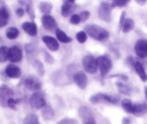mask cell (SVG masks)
I'll return each instance as SVG.
<instances>
[{
    "label": "cell",
    "instance_id": "1",
    "mask_svg": "<svg viewBox=\"0 0 147 124\" xmlns=\"http://www.w3.org/2000/svg\"><path fill=\"white\" fill-rule=\"evenodd\" d=\"M84 32L94 40L105 41L109 38V32L102 27L95 24H89L84 26Z\"/></svg>",
    "mask_w": 147,
    "mask_h": 124
},
{
    "label": "cell",
    "instance_id": "2",
    "mask_svg": "<svg viewBox=\"0 0 147 124\" xmlns=\"http://www.w3.org/2000/svg\"><path fill=\"white\" fill-rule=\"evenodd\" d=\"M97 68L100 69V75L104 77L110 72L113 67V61L107 54L102 55L96 59Z\"/></svg>",
    "mask_w": 147,
    "mask_h": 124
},
{
    "label": "cell",
    "instance_id": "3",
    "mask_svg": "<svg viewBox=\"0 0 147 124\" xmlns=\"http://www.w3.org/2000/svg\"><path fill=\"white\" fill-rule=\"evenodd\" d=\"M30 104L32 109L39 110L44 108L46 105L44 94L41 92H34L30 97Z\"/></svg>",
    "mask_w": 147,
    "mask_h": 124
},
{
    "label": "cell",
    "instance_id": "4",
    "mask_svg": "<svg viewBox=\"0 0 147 124\" xmlns=\"http://www.w3.org/2000/svg\"><path fill=\"white\" fill-rule=\"evenodd\" d=\"M112 9L113 8L111 7V3H109L107 2H101L98 10V15L100 19L105 22H111V20H112V16H111Z\"/></svg>",
    "mask_w": 147,
    "mask_h": 124
},
{
    "label": "cell",
    "instance_id": "5",
    "mask_svg": "<svg viewBox=\"0 0 147 124\" xmlns=\"http://www.w3.org/2000/svg\"><path fill=\"white\" fill-rule=\"evenodd\" d=\"M78 113L82 121L83 124H97L92 111L87 106L82 105L80 107L78 110Z\"/></svg>",
    "mask_w": 147,
    "mask_h": 124
},
{
    "label": "cell",
    "instance_id": "6",
    "mask_svg": "<svg viewBox=\"0 0 147 124\" xmlns=\"http://www.w3.org/2000/svg\"><path fill=\"white\" fill-rule=\"evenodd\" d=\"M82 65L84 70L89 74H95L97 71L96 59L92 55H86L82 59Z\"/></svg>",
    "mask_w": 147,
    "mask_h": 124
},
{
    "label": "cell",
    "instance_id": "7",
    "mask_svg": "<svg viewBox=\"0 0 147 124\" xmlns=\"http://www.w3.org/2000/svg\"><path fill=\"white\" fill-rule=\"evenodd\" d=\"M13 95V91L8 86L5 84L0 86V105L2 106H7L8 100L12 98Z\"/></svg>",
    "mask_w": 147,
    "mask_h": 124
},
{
    "label": "cell",
    "instance_id": "8",
    "mask_svg": "<svg viewBox=\"0 0 147 124\" xmlns=\"http://www.w3.org/2000/svg\"><path fill=\"white\" fill-rule=\"evenodd\" d=\"M77 9L74 0H65L61 8V13L64 18L70 16Z\"/></svg>",
    "mask_w": 147,
    "mask_h": 124
},
{
    "label": "cell",
    "instance_id": "9",
    "mask_svg": "<svg viewBox=\"0 0 147 124\" xmlns=\"http://www.w3.org/2000/svg\"><path fill=\"white\" fill-rule=\"evenodd\" d=\"M24 85L28 90L32 91H38L41 89L42 83L35 76H29L24 80Z\"/></svg>",
    "mask_w": 147,
    "mask_h": 124
},
{
    "label": "cell",
    "instance_id": "10",
    "mask_svg": "<svg viewBox=\"0 0 147 124\" xmlns=\"http://www.w3.org/2000/svg\"><path fill=\"white\" fill-rule=\"evenodd\" d=\"M41 22L43 26L44 27L45 29L47 30L51 31V32H56V30L58 29L57 27V22H56V20L49 15H44L41 18Z\"/></svg>",
    "mask_w": 147,
    "mask_h": 124
},
{
    "label": "cell",
    "instance_id": "11",
    "mask_svg": "<svg viewBox=\"0 0 147 124\" xmlns=\"http://www.w3.org/2000/svg\"><path fill=\"white\" fill-rule=\"evenodd\" d=\"M135 52L137 56L141 59L147 57V40L145 39H139L134 46Z\"/></svg>",
    "mask_w": 147,
    "mask_h": 124
},
{
    "label": "cell",
    "instance_id": "12",
    "mask_svg": "<svg viewBox=\"0 0 147 124\" xmlns=\"http://www.w3.org/2000/svg\"><path fill=\"white\" fill-rule=\"evenodd\" d=\"M73 80L77 85L82 90H85L88 84L87 75L82 71H77L73 75Z\"/></svg>",
    "mask_w": 147,
    "mask_h": 124
},
{
    "label": "cell",
    "instance_id": "13",
    "mask_svg": "<svg viewBox=\"0 0 147 124\" xmlns=\"http://www.w3.org/2000/svg\"><path fill=\"white\" fill-rule=\"evenodd\" d=\"M22 59V51L18 46H12L9 49L8 59L12 63H18Z\"/></svg>",
    "mask_w": 147,
    "mask_h": 124
},
{
    "label": "cell",
    "instance_id": "14",
    "mask_svg": "<svg viewBox=\"0 0 147 124\" xmlns=\"http://www.w3.org/2000/svg\"><path fill=\"white\" fill-rule=\"evenodd\" d=\"M21 69L15 64H10L7 66L5 69V74L11 79H18L21 76Z\"/></svg>",
    "mask_w": 147,
    "mask_h": 124
},
{
    "label": "cell",
    "instance_id": "15",
    "mask_svg": "<svg viewBox=\"0 0 147 124\" xmlns=\"http://www.w3.org/2000/svg\"><path fill=\"white\" fill-rule=\"evenodd\" d=\"M43 43L46 44L48 49L51 51H56L59 49V44L56 39L51 36H45L42 38Z\"/></svg>",
    "mask_w": 147,
    "mask_h": 124
},
{
    "label": "cell",
    "instance_id": "16",
    "mask_svg": "<svg viewBox=\"0 0 147 124\" xmlns=\"http://www.w3.org/2000/svg\"><path fill=\"white\" fill-rule=\"evenodd\" d=\"M22 28L25 33L30 36L34 37L38 34V28L35 22H25L22 25Z\"/></svg>",
    "mask_w": 147,
    "mask_h": 124
},
{
    "label": "cell",
    "instance_id": "17",
    "mask_svg": "<svg viewBox=\"0 0 147 124\" xmlns=\"http://www.w3.org/2000/svg\"><path fill=\"white\" fill-rule=\"evenodd\" d=\"M131 113L134 115H144L147 113V103L146 102H136L133 104V108Z\"/></svg>",
    "mask_w": 147,
    "mask_h": 124
},
{
    "label": "cell",
    "instance_id": "18",
    "mask_svg": "<svg viewBox=\"0 0 147 124\" xmlns=\"http://www.w3.org/2000/svg\"><path fill=\"white\" fill-rule=\"evenodd\" d=\"M9 20V13L5 7H0V28H4L8 24Z\"/></svg>",
    "mask_w": 147,
    "mask_h": 124
},
{
    "label": "cell",
    "instance_id": "19",
    "mask_svg": "<svg viewBox=\"0 0 147 124\" xmlns=\"http://www.w3.org/2000/svg\"><path fill=\"white\" fill-rule=\"evenodd\" d=\"M134 69H135L136 72L138 74V77H140L141 81H142L143 82H147V74L146 73L145 70H144V67H143V65L140 63V62H136L135 65H134Z\"/></svg>",
    "mask_w": 147,
    "mask_h": 124
},
{
    "label": "cell",
    "instance_id": "20",
    "mask_svg": "<svg viewBox=\"0 0 147 124\" xmlns=\"http://www.w3.org/2000/svg\"><path fill=\"white\" fill-rule=\"evenodd\" d=\"M41 115L43 119L49 121L54 117L55 112L51 107L49 106V105H46L44 108H42Z\"/></svg>",
    "mask_w": 147,
    "mask_h": 124
},
{
    "label": "cell",
    "instance_id": "21",
    "mask_svg": "<svg viewBox=\"0 0 147 124\" xmlns=\"http://www.w3.org/2000/svg\"><path fill=\"white\" fill-rule=\"evenodd\" d=\"M56 36L58 40L61 42V43H69L72 41L71 38L68 36L63 30H61V29H59V28L56 30Z\"/></svg>",
    "mask_w": 147,
    "mask_h": 124
},
{
    "label": "cell",
    "instance_id": "22",
    "mask_svg": "<svg viewBox=\"0 0 147 124\" xmlns=\"http://www.w3.org/2000/svg\"><path fill=\"white\" fill-rule=\"evenodd\" d=\"M115 85L117 86L119 92H121L123 95H130L131 94V88L127 84H125L121 82H116Z\"/></svg>",
    "mask_w": 147,
    "mask_h": 124
},
{
    "label": "cell",
    "instance_id": "23",
    "mask_svg": "<svg viewBox=\"0 0 147 124\" xmlns=\"http://www.w3.org/2000/svg\"><path fill=\"white\" fill-rule=\"evenodd\" d=\"M135 27V22L133 19L131 18H126L124 21V23L123 25L122 30L124 33H127L130 31L132 30Z\"/></svg>",
    "mask_w": 147,
    "mask_h": 124
},
{
    "label": "cell",
    "instance_id": "24",
    "mask_svg": "<svg viewBox=\"0 0 147 124\" xmlns=\"http://www.w3.org/2000/svg\"><path fill=\"white\" fill-rule=\"evenodd\" d=\"M23 124H40L38 117L35 113H29L24 118Z\"/></svg>",
    "mask_w": 147,
    "mask_h": 124
},
{
    "label": "cell",
    "instance_id": "25",
    "mask_svg": "<svg viewBox=\"0 0 147 124\" xmlns=\"http://www.w3.org/2000/svg\"><path fill=\"white\" fill-rule=\"evenodd\" d=\"M32 65H33V67L35 68V71H36L37 74H38L40 77H43L45 74V67L43 66V63H42L39 60H35L32 63Z\"/></svg>",
    "mask_w": 147,
    "mask_h": 124
},
{
    "label": "cell",
    "instance_id": "26",
    "mask_svg": "<svg viewBox=\"0 0 147 124\" xmlns=\"http://www.w3.org/2000/svg\"><path fill=\"white\" fill-rule=\"evenodd\" d=\"M20 34V31L15 27H10V28H7L6 30V36L8 39L10 40H14V39L17 38Z\"/></svg>",
    "mask_w": 147,
    "mask_h": 124
},
{
    "label": "cell",
    "instance_id": "27",
    "mask_svg": "<svg viewBox=\"0 0 147 124\" xmlns=\"http://www.w3.org/2000/svg\"><path fill=\"white\" fill-rule=\"evenodd\" d=\"M53 9V5L49 2H41L40 4V10L45 15H49Z\"/></svg>",
    "mask_w": 147,
    "mask_h": 124
},
{
    "label": "cell",
    "instance_id": "28",
    "mask_svg": "<svg viewBox=\"0 0 147 124\" xmlns=\"http://www.w3.org/2000/svg\"><path fill=\"white\" fill-rule=\"evenodd\" d=\"M8 51L9 49L7 46L0 47V63H4L8 59Z\"/></svg>",
    "mask_w": 147,
    "mask_h": 124
},
{
    "label": "cell",
    "instance_id": "29",
    "mask_svg": "<svg viewBox=\"0 0 147 124\" xmlns=\"http://www.w3.org/2000/svg\"><path fill=\"white\" fill-rule=\"evenodd\" d=\"M133 104H134V102L129 99H124L121 102V105H122L123 108L127 113H131V112H132Z\"/></svg>",
    "mask_w": 147,
    "mask_h": 124
},
{
    "label": "cell",
    "instance_id": "30",
    "mask_svg": "<svg viewBox=\"0 0 147 124\" xmlns=\"http://www.w3.org/2000/svg\"><path fill=\"white\" fill-rule=\"evenodd\" d=\"M26 12L28 14L29 17L32 20H34L35 18V14L34 12L33 7H32V2L31 1L28 2L26 5Z\"/></svg>",
    "mask_w": 147,
    "mask_h": 124
},
{
    "label": "cell",
    "instance_id": "31",
    "mask_svg": "<svg viewBox=\"0 0 147 124\" xmlns=\"http://www.w3.org/2000/svg\"><path fill=\"white\" fill-rule=\"evenodd\" d=\"M129 0H115L111 3V7L112 8L115 7H125L129 3Z\"/></svg>",
    "mask_w": 147,
    "mask_h": 124
},
{
    "label": "cell",
    "instance_id": "32",
    "mask_svg": "<svg viewBox=\"0 0 147 124\" xmlns=\"http://www.w3.org/2000/svg\"><path fill=\"white\" fill-rule=\"evenodd\" d=\"M102 99L103 102H109V103L115 104L118 102V100L117 98L111 96L110 95H107V94H104V93H102Z\"/></svg>",
    "mask_w": 147,
    "mask_h": 124
},
{
    "label": "cell",
    "instance_id": "33",
    "mask_svg": "<svg viewBox=\"0 0 147 124\" xmlns=\"http://www.w3.org/2000/svg\"><path fill=\"white\" fill-rule=\"evenodd\" d=\"M76 38L79 43H84L87 41V35L84 31H80L76 35Z\"/></svg>",
    "mask_w": 147,
    "mask_h": 124
},
{
    "label": "cell",
    "instance_id": "34",
    "mask_svg": "<svg viewBox=\"0 0 147 124\" xmlns=\"http://www.w3.org/2000/svg\"><path fill=\"white\" fill-rule=\"evenodd\" d=\"M90 101L93 104H97L99 102H103L102 93H97L95 95H93L90 98Z\"/></svg>",
    "mask_w": 147,
    "mask_h": 124
},
{
    "label": "cell",
    "instance_id": "35",
    "mask_svg": "<svg viewBox=\"0 0 147 124\" xmlns=\"http://www.w3.org/2000/svg\"><path fill=\"white\" fill-rule=\"evenodd\" d=\"M25 49L27 53V55H28L30 56H35L36 50H35V46L32 44H31V43H27V44H25Z\"/></svg>",
    "mask_w": 147,
    "mask_h": 124
},
{
    "label": "cell",
    "instance_id": "36",
    "mask_svg": "<svg viewBox=\"0 0 147 124\" xmlns=\"http://www.w3.org/2000/svg\"><path fill=\"white\" fill-rule=\"evenodd\" d=\"M43 56H44V60L46 63H48L49 64H53V63H54V58H53V56L51 55L47 51L43 50Z\"/></svg>",
    "mask_w": 147,
    "mask_h": 124
},
{
    "label": "cell",
    "instance_id": "37",
    "mask_svg": "<svg viewBox=\"0 0 147 124\" xmlns=\"http://www.w3.org/2000/svg\"><path fill=\"white\" fill-rule=\"evenodd\" d=\"M20 99L15 100L14 98H10V99L8 100L7 101V106L9 107L10 109L15 111V110L17 109L16 105H18V103H20Z\"/></svg>",
    "mask_w": 147,
    "mask_h": 124
},
{
    "label": "cell",
    "instance_id": "38",
    "mask_svg": "<svg viewBox=\"0 0 147 124\" xmlns=\"http://www.w3.org/2000/svg\"><path fill=\"white\" fill-rule=\"evenodd\" d=\"M57 124H79V122L74 118H66L59 121L57 123Z\"/></svg>",
    "mask_w": 147,
    "mask_h": 124
},
{
    "label": "cell",
    "instance_id": "39",
    "mask_svg": "<svg viewBox=\"0 0 147 124\" xmlns=\"http://www.w3.org/2000/svg\"><path fill=\"white\" fill-rule=\"evenodd\" d=\"M80 22H81V20H80V16H79V15H77V14L72 15L71 16L70 19H69V22L71 25H78Z\"/></svg>",
    "mask_w": 147,
    "mask_h": 124
},
{
    "label": "cell",
    "instance_id": "40",
    "mask_svg": "<svg viewBox=\"0 0 147 124\" xmlns=\"http://www.w3.org/2000/svg\"><path fill=\"white\" fill-rule=\"evenodd\" d=\"M79 16H80L81 22H85V21H87V20H88V18H90V13L89 11H82V12H80Z\"/></svg>",
    "mask_w": 147,
    "mask_h": 124
},
{
    "label": "cell",
    "instance_id": "41",
    "mask_svg": "<svg viewBox=\"0 0 147 124\" xmlns=\"http://www.w3.org/2000/svg\"><path fill=\"white\" fill-rule=\"evenodd\" d=\"M125 15H126V13H125V11H123V12H122V13H121V17H120V20H119V30L122 29L124 21H125Z\"/></svg>",
    "mask_w": 147,
    "mask_h": 124
},
{
    "label": "cell",
    "instance_id": "42",
    "mask_svg": "<svg viewBox=\"0 0 147 124\" xmlns=\"http://www.w3.org/2000/svg\"><path fill=\"white\" fill-rule=\"evenodd\" d=\"M126 63L129 67H134V65H135L136 62L134 61V59L132 56H128V57H127Z\"/></svg>",
    "mask_w": 147,
    "mask_h": 124
},
{
    "label": "cell",
    "instance_id": "43",
    "mask_svg": "<svg viewBox=\"0 0 147 124\" xmlns=\"http://www.w3.org/2000/svg\"><path fill=\"white\" fill-rule=\"evenodd\" d=\"M110 77H119L121 80H124V81H128V77L127 75H124V74H115V75L111 76Z\"/></svg>",
    "mask_w": 147,
    "mask_h": 124
},
{
    "label": "cell",
    "instance_id": "44",
    "mask_svg": "<svg viewBox=\"0 0 147 124\" xmlns=\"http://www.w3.org/2000/svg\"><path fill=\"white\" fill-rule=\"evenodd\" d=\"M16 14H17V15H18V17L21 18V17L23 16L24 14H25V10H24V9H22V7H19V8H18V9H17Z\"/></svg>",
    "mask_w": 147,
    "mask_h": 124
},
{
    "label": "cell",
    "instance_id": "45",
    "mask_svg": "<svg viewBox=\"0 0 147 124\" xmlns=\"http://www.w3.org/2000/svg\"><path fill=\"white\" fill-rule=\"evenodd\" d=\"M131 121L128 117H124L122 119V124H131Z\"/></svg>",
    "mask_w": 147,
    "mask_h": 124
},
{
    "label": "cell",
    "instance_id": "46",
    "mask_svg": "<svg viewBox=\"0 0 147 124\" xmlns=\"http://www.w3.org/2000/svg\"><path fill=\"white\" fill-rule=\"evenodd\" d=\"M136 3H138V5H144L146 3V0H136Z\"/></svg>",
    "mask_w": 147,
    "mask_h": 124
},
{
    "label": "cell",
    "instance_id": "47",
    "mask_svg": "<svg viewBox=\"0 0 147 124\" xmlns=\"http://www.w3.org/2000/svg\"><path fill=\"white\" fill-rule=\"evenodd\" d=\"M144 92H145V97H146V99L147 100V86H146L144 87Z\"/></svg>",
    "mask_w": 147,
    "mask_h": 124
},
{
    "label": "cell",
    "instance_id": "48",
    "mask_svg": "<svg viewBox=\"0 0 147 124\" xmlns=\"http://www.w3.org/2000/svg\"><path fill=\"white\" fill-rule=\"evenodd\" d=\"M18 2L22 5H26L27 3H28V2H25V1H19Z\"/></svg>",
    "mask_w": 147,
    "mask_h": 124
}]
</instances>
